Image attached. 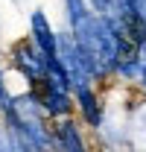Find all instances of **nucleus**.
Masks as SVG:
<instances>
[{"mask_svg": "<svg viewBox=\"0 0 146 152\" xmlns=\"http://www.w3.org/2000/svg\"><path fill=\"white\" fill-rule=\"evenodd\" d=\"M12 56H15V64H18V67H20L26 76H29V79L47 76V61H50V58L44 56L41 50H35L29 41H18Z\"/></svg>", "mask_w": 146, "mask_h": 152, "instance_id": "obj_1", "label": "nucleus"}, {"mask_svg": "<svg viewBox=\"0 0 146 152\" xmlns=\"http://www.w3.org/2000/svg\"><path fill=\"white\" fill-rule=\"evenodd\" d=\"M32 35H35V47L47 58L58 56V41H55L53 29H50V23H47V18L41 12H32Z\"/></svg>", "mask_w": 146, "mask_h": 152, "instance_id": "obj_2", "label": "nucleus"}, {"mask_svg": "<svg viewBox=\"0 0 146 152\" xmlns=\"http://www.w3.org/2000/svg\"><path fill=\"white\" fill-rule=\"evenodd\" d=\"M76 96H79V105H82L88 126H99L102 123V108H99V99L91 91V85H76Z\"/></svg>", "mask_w": 146, "mask_h": 152, "instance_id": "obj_3", "label": "nucleus"}, {"mask_svg": "<svg viewBox=\"0 0 146 152\" xmlns=\"http://www.w3.org/2000/svg\"><path fill=\"white\" fill-rule=\"evenodd\" d=\"M55 143L61 146V149H82L85 143H82V137L76 132V123L73 120H64L58 129H55Z\"/></svg>", "mask_w": 146, "mask_h": 152, "instance_id": "obj_4", "label": "nucleus"}, {"mask_svg": "<svg viewBox=\"0 0 146 152\" xmlns=\"http://www.w3.org/2000/svg\"><path fill=\"white\" fill-rule=\"evenodd\" d=\"M0 111H6V117H12V111H15V102L9 99V94H6L3 79H0Z\"/></svg>", "mask_w": 146, "mask_h": 152, "instance_id": "obj_5", "label": "nucleus"}]
</instances>
